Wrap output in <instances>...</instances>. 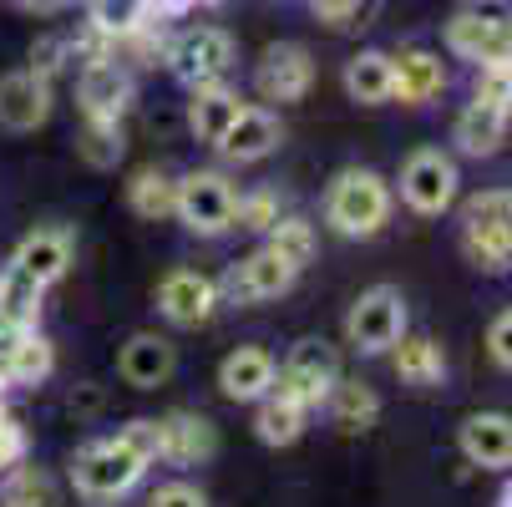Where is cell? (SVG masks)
Masks as SVG:
<instances>
[{
    "label": "cell",
    "instance_id": "38",
    "mask_svg": "<svg viewBox=\"0 0 512 507\" xmlns=\"http://www.w3.org/2000/svg\"><path fill=\"white\" fill-rule=\"evenodd\" d=\"M310 11H315V21H325V26H350V21L365 11V0H310Z\"/></svg>",
    "mask_w": 512,
    "mask_h": 507
},
{
    "label": "cell",
    "instance_id": "2",
    "mask_svg": "<svg viewBox=\"0 0 512 507\" xmlns=\"http://www.w3.org/2000/svg\"><path fill=\"white\" fill-rule=\"evenodd\" d=\"M148 457H142L122 431L117 437H102V442H87L77 457H71V482L87 502H117L127 497L142 477H148Z\"/></svg>",
    "mask_w": 512,
    "mask_h": 507
},
{
    "label": "cell",
    "instance_id": "6",
    "mask_svg": "<svg viewBox=\"0 0 512 507\" xmlns=\"http://www.w3.org/2000/svg\"><path fill=\"white\" fill-rule=\"evenodd\" d=\"M234 183L224 173H188L178 178V213L173 219H183L188 234H203V239H218L234 229Z\"/></svg>",
    "mask_w": 512,
    "mask_h": 507
},
{
    "label": "cell",
    "instance_id": "34",
    "mask_svg": "<svg viewBox=\"0 0 512 507\" xmlns=\"http://www.w3.org/2000/svg\"><path fill=\"white\" fill-rule=\"evenodd\" d=\"M472 102L502 107V112L512 117V61H492V66H477V82H472Z\"/></svg>",
    "mask_w": 512,
    "mask_h": 507
},
{
    "label": "cell",
    "instance_id": "18",
    "mask_svg": "<svg viewBox=\"0 0 512 507\" xmlns=\"http://www.w3.org/2000/svg\"><path fill=\"white\" fill-rule=\"evenodd\" d=\"M173 366H178L173 340H163V335H153V330L132 335V340L117 350V376H122L127 386H137V391H158V386L173 376Z\"/></svg>",
    "mask_w": 512,
    "mask_h": 507
},
{
    "label": "cell",
    "instance_id": "40",
    "mask_svg": "<svg viewBox=\"0 0 512 507\" xmlns=\"http://www.w3.org/2000/svg\"><path fill=\"white\" fill-rule=\"evenodd\" d=\"M188 6H198V0H148L153 21H173V16H183Z\"/></svg>",
    "mask_w": 512,
    "mask_h": 507
},
{
    "label": "cell",
    "instance_id": "28",
    "mask_svg": "<svg viewBox=\"0 0 512 507\" xmlns=\"http://www.w3.org/2000/svg\"><path fill=\"white\" fill-rule=\"evenodd\" d=\"M127 208L137 213V219H173L178 213V178H168V173H158V168H142V173H132V183H127Z\"/></svg>",
    "mask_w": 512,
    "mask_h": 507
},
{
    "label": "cell",
    "instance_id": "11",
    "mask_svg": "<svg viewBox=\"0 0 512 507\" xmlns=\"http://www.w3.org/2000/svg\"><path fill=\"white\" fill-rule=\"evenodd\" d=\"M447 46L472 66L512 61V21L502 11H457L447 21Z\"/></svg>",
    "mask_w": 512,
    "mask_h": 507
},
{
    "label": "cell",
    "instance_id": "1",
    "mask_svg": "<svg viewBox=\"0 0 512 507\" xmlns=\"http://www.w3.org/2000/svg\"><path fill=\"white\" fill-rule=\"evenodd\" d=\"M391 183L376 168H345L325 193V224L345 239H376L391 224Z\"/></svg>",
    "mask_w": 512,
    "mask_h": 507
},
{
    "label": "cell",
    "instance_id": "12",
    "mask_svg": "<svg viewBox=\"0 0 512 507\" xmlns=\"http://www.w3.org/2000/svg\"><path fill=\"white\" fill-rule=\"evenodd\" d=\"M158 310L168 325L178 330H193V325H208L213 310H218V284L198 269H168L158 279Z\"/></svg>",
    "mask_w": 512,
    "mask_h": 507
},
{
    "label": "cell",
    "instance_id": "43",
    "mask_svg": "<svg viewBox=\"0 0 512 507\" xmlns=\"http://www.w3.org/2000/svg\"><path fill=\"white\" fill-rule=\"evenodd\" d=\"M198 6H213V0H198Z\"/></svg>",
    "mask_w": 512,
    "mask_h": 507
},
{
    "label": "cell",
    "instance_id": "17",
    "mask_svg": "<svg viewBox=\"0 0 512 507\" xmlns=\"http://www.w3.org/2000/svg\"><path fill=\"white\" fill-rule=\"evenodd\" d=\"M457 447L472 467L482 472H502L512 467V416L502 411H472L462 426H457Z\"/></svg>",
    "mask_w": 512,
    "mask_h": 507
},
{
    "label": "cell",
    "instance_id": "13",
    "mask_svg": "<svg viewBox=\"0 0 512 507\" xmlns=\"http://www.w3.org/2000/svg\"><path fill=\"white\" fill-rule=\"evenodd\" d=\"M77 107L87 122H122V112L132 107V71L117 66L112 56L87 61L77 82Z\"/></svg>",
    "mask_w": 512,
    "mask_h": 507
},
{
    "label": "cell",
    "instance_id": "33",
    "mask_svg": "<svg viewBox=\"0 0 512 507\" xmlns=\"http://www.w3.org/2000/svg\"><path fill=\"white\" fill-rule=\"evenodd\" d=\"M122 148H127V142H122V122H87V132L77 142L82 163H92V168H117Z\"/></svg>",
    "mask_w": 512,
    "mask_h": 507
},
{
    "label": "cell",
    "instance_id": "29",
    "mask_svg": "<svg viewBox=\"0 0 512 507\" xmlns=\"http://www.w3.org/2000/svg\"><path fill=\"white\" fill-rule=\"evenodd\" d=\"M0 507H61V487L46 467H11L0 482Z\"/></svg>",
    "mask_w": 512,
    "mask_h": 507
},
{
    "label": "cell",
    "instance_id": "8",
    "mask_svg": "<svg viewBox=\"0 0 512 507\" xmlns=\"http://www.w3.org/2000/svg\"><path fill=\"white\" fill-rule=\"evenodd\" d=\"M457 163L442 153V148H421L406 158L401 168V198L411 213H421V219H436V213H447L457 203Z\"/></svg>",
    "mask_w": 512,
    "mask_h": 507
},
{
    "label": "cell",
    "instance_id": "16",
    "mask_svg": "<svg viewBox=\"0 0 512 507\" xmlns=\"http://www.w3.org/2000/svg\"><path fill=\"white\" fill-rule=\"evenodd\" d=\"M51 117V82L41 71L21 66L0 77V127L6 132H36Z\"/></svg>",
    "mask_w": 512,
    "mask_h": 507
},
{
    "label": "cell",
    "instance_id": "9",
    "mask_svg": "<svg viewBox=\"0 0 512 507\" xmlns=\"http://www.w3.org/2000/svg\"><path fill=\"white\" fill-rule=\"evenodd\" d=\"M295 279H300L295 264H284L274 249H254L249 259H239V264L224 274V284H218V300H229V305H264V300L289 295V289H295Z\"/></svg>",
    "mask_w": 512,
    "mask_h": 507
},
{
    "label": "cell",
    "instance_id": "37",
    "mask_svg": "<svg viewBox=\"0 0 512 507\" xmlns=\"http://www.w3.org/2000/svg\"><path fill=\"white\" fill-rule=\"evenodd\" d=\"M148 507H208V497L193 487V482H168L148 497Z\"/></svg>",
    "mask_w": 512,
    "mask_h": 507
},
{
    "label": "cell",
    "instance_id": "32",
    "mask_svg": "<svg viewBox=\"0 0 512 507\" xmlns=\"http://www.w3.org/2000/svg\"><path fill=\"white\" fill-rule=\"evenodd\" d=\"M264 249H274L284 264L305 269V264L315 259V229H310V219H300V213H289V219H274V224L264 229Z\"/></svg>",
    "mask_w": 512,
    "mask_h": 507
},
{
    "label": "cell",
    "instance_id": "36",
    "mask_svg": "<svg viewBox=\"0 0 512 507\" xmlns=\"http://www.w3.org/2000/svg\"><path fill=\"white\" fill-rule=\"evenodd\" d=\"M487 355L497 360L502 371H512V310H502V315L487 325Z\"/></svg>",
    "mask_w": 512,
    "mask_h": 507
},
{
    "label": "cell",
    "instance_id": "14",
    "mask_svg": "<svg viewBox=\"0 0 512 507\" xmlns=\"http://www.w3.org/2000/svg\"><path fill=\"white\" fill-rule=\"evenodd\" d=\"M218 452V426L198 411H168L158 416V462L198 467Z\"/></svg>",
    "mask_w": 512,
    "mask_h": 507
},
{
    "label": "cell",
    "instance_id": "24",
    "mask_svg": "<svg viewBox=\"0 0 512 507\" xmlns=\"http://www.w3.org/2000/svg\"><path fill=\"white\" fill-rule=\"evenodd\" d=\"M239 112H244V102H239V92H229L224 82L193 87V97H188V127H193L198 142H218Z\"/></svg>",
    "mask_w": 512,
    "mask_h": 507
},
{
    "label": "cell",
    "instance_id": "23",
    "mask_svg": "<svg viewBox=\"0 0 512 507\" xmlns=\"http://www.w3.org/2000/svg\"><path fill=\"white\" fill-rule=\"evenodd\" d=\"M391 360H396V376L406 386H416V391H431V386L447 381V355H442V345L426 340V335H401L391 345Z\"/></svg>",
    "mask_w": 512,
    "mask_h": 507
},
{
    "label": "cell",
    "instance_id": "10",
    "mask_svg": "<svg viewBox=\"0 0 512 507\" xmlns=\"http://www.w3.org/2000/svg\"><path fill=\"white\" fill-rule=\"evenodd\" d=\"M315 87V56L300 41H274L259 56L254 71V92L264 102H305V92Z\"/></svg>",
    "mask_w": 512,
    "mask_h": 507
},
{
    "label": "cell",
    "instance_id": "5",
    "mask_svg": "<svg viewBox=\"0 0 512 507\" xmlns=\"http://www.w3.org/2000/svg\"><path fill=\"white\" fill-rule=\"evenodd\" d=\"M406 335V300L396 284H371L345 315V340L360 355H386Z\"/></svg>",
    "mask_w": 512,
    "mask_h": 507
},
{
    "label": "cell",
    "instance_id": "7",
    "mask_svg": "<svg viewBox=\"0 0 512 507\" xmlns=\"http://www.w3.org/2000/svg\"><path fill=\"white\" fill-rule=\"evenodd\" d=\"M168 66H173V77L188 92L193 87H213V82H224L234 71V41H229V31H218V26H193V31H183L168 46Z\"/></svg>",
    "mask_w": 512,
    "mask_h": 507
},
{
    "label": "cell",
    "instance_id": "30",
    "mask_svg": "<svg viewBox=\"0 0 512 507\" xmlns=\"http://www.w3.org/2000/svg\"><path fill=\"white\" fill-rule=\"evenodd\" d=\"M87 11H92V31H102L107 41H127L153 26L148 0H92Z\"/></svg>",
    "mask_w": 512,
    "mask_h": 507
},
{
    "label": "cell",
    "instance_id": "31",
    "mask_svg": "<svg viewBox=\"0 0 512 507\" xmlns=\"http://www.w3.org/2000/svg\"><path fill=\"white\" fill-rule=\"evenodd\" d=\"M36 320H41V284H31L26 274L6 269V279H0V325L31 330Z\"/></svg>",
    "mask_w": 512,
    "mask_h": 507
},
{
    "label": "cell",
    "instance_id": "41",
    "mask_svg": "<svg viewBox=\"0 0 512 507\" xmlns=\"http://www.w3.org/2000/svg\"><path fill=\"white\" fill-rule=\"evenodd\" d=\"M26 11H51V6H61V0H21Z\"/></svg>",
    "mask_w": 512,
    "mask_h": 507
},
{
    "label": "cell",
    "instance_id": "35",
    "mask_svg": "<svg viewBox=\"0 0 512 507\" xmlns=\"http://www.w3.org/2000/svg\"><path fill=\"white\" fill-rule=\"evenodd\" d=\"M274 219H279V198H274L269 188H259V193H249V198H239V203H234V229L264 234Z\"/></svg>",
    "mask_w": 512,
    "mask_h": 507
},
{
    "label": "cell",
    "instance_id": "21",
    "mask_svg": "<svg viewBox=\"0 0 512 507\" xmlns=\"http://www.w3.org/2000/svg\"><path fill=\"white\" fill-rule=\"evenodd\" d=\"M66 264H71V234L66 229H36V234H26L21 244H16V254H11V269L16 274H26L31 284H56L61 274H66Z\"/></svg>",
    "mask_w": 512,
    "mask_h": 507
},
{
    "label": "cell",
    "instance_id": "20",
    "mask_svg": "<svg viewBox=\"0 0 512 507\" xmlns=\"http://www.w3.org/2000/svg\"><path fill=\"white\" fill-rule=\"evenodd\" d=\"M269 386H274V355L264 345H239V350L224 355V366H218V391L229 401L254 406L259 396H269Z\"/></svg>",
    "mask_w": 512,
    "mask_h": 507
},
{
    "label": "cell",
    "instance_id": "4",
    "mask_svg": "<svg viewBox=\"0 0 512 507\" xmlns=\"http://www.w3.org/2000/svg\"><path fill=\"white\" fill-rule=\"evenodd\" d=\"M335 381H340V355L325 340L305 335V340L289 345L284 366H274V386L269 391H279L289 401H300L305 411H315V406H325V396H330Z\"/></svg>",
    "mask_w": 512,
    "mask_h": 507
},
{
    "label": "cell",
    "instance_id": "27",
    "mask_svg": "<svg viewBox=\"0 0 512 507\" xmlns=\"http://www.w3.org/2000/svg\"><path fill=\"white\" fill-rule=\"evenodd\" d=\"M345 92L360 107L391 102V51H355L345 61Z\"/></svg>",
    "mask_w": 512,
    "mask_h": 507
},
{
    "label": "cell",
    "instance_id": "19",
    "mask_svg": "<svg viewBox=\"0 0 512 507\" xmlns=\"http://www.w3.org/2000/svg\"><path fill=\"white\" fill-rule=\"evenodd\" d=\"M279 137H284V127H279V117L269 107H244L213 148L224 153L229 163H259V158H269L279 148Z\"/></svg>",
    "mask_w": 512,
    "mask_h": 507
},
{
    "label": "cell",
    "instance_id": "15",
    "mask_svg": "<svg viewBox=\"0 0 512 507\" xmlns=\"http://www.w3.org/2000/svg\"><path fill=\"white\" fill-rule=\"evenodd\" d=\"M447 87V66L442 56H431L426 46H401L391 51V102L401 107H426Z\"/></svg>",
    "mask_w": 512,
    "mask_h": 507
},
{
    "label": "cell",
    "instance_id": "26",
    "mask_svg": "<svg viewBox=\"0 0 512 507\" xmlns=\"http://www.w3.org/2000/svg\"><path fill=\"white\" fill-rule=\"evenodd\" d=\"M325 406H330L335 431H345V437H360V431H371L381 421V396L365 386V381H335L330 396H325Z\"/></svg>",
    "mask_w": 512,
    "mask_h": 507
},
{
    "label": "cell",
    "instance_id": "25",
    "mask_svg": "<svg viewBox=\"0 0 512 507\" xmlns=\"http://www.w3.org/2000/svg\"><path fill=\"white\" fill-rule=\"evenodd\" d=\"M305 416H310V411H305L300 401L269 391V396L254 401V437H259L264 447H295V442L305 437Z\"/></svg>",
    "mask_w": 512,
    "mask_h": 507
},
{
    "label": "cell",
    "instance_id": "3",
    "mask_svg": "<svg viewBox=\"0 0 512 507\" xmlns=\"http://www.w3.org/2000/svg\"><path fill=\"white\" fill-rule=\"evenodd\" d=\"M462 254L482 274L512 269V188H482L462 203Z\"/></svg>",
    "mask_w": 512,
    "mask_h": 507
},
{
    "label": "cell",
    "instance_id": "39",
    "mask_svg": "<svg viewBox=\"0 0 512 507\" xmlns=\"http://www.w3.org/2000/svg\"><path fill=\"white\" fill-rule=\"evenodd\" d=\"M122 437L148 457V462H158V421H148V416H137V421H127L122 426Z\"/></svg>",
    "mask_w": 512,
    "mask_h": 507
},
{
    "label": "cell",
    "instance_id": "22",
    "mask_svg": "<svg viewBox=\"0 0 512 507\" xmlns=\"http://www.w3.org/2000/svg\"><path fill=\"white\" fill-rule=\"evenodd\" d=\"M507 112L502 107H487V102H467L457 112V127H452V142L467 153V158H492L507 137Z\"/></svg>",
    "mask_w": 512,
    "mask_h": 507
},
{
    "label": "cell",
    "instance_id": "42",
    "mask_svg": "<svg viewBox=\"0 0 512 507\" xmlns=\"http://www.w3.org/2000/svg\"><path fill=\"white\" fill-rule=\"evenodd\" d=\"M502 507H512V482H507V487H502Z\"/></svg>",
    "mask_w": 512,
    "mask_h": 507
}]
</instances>
